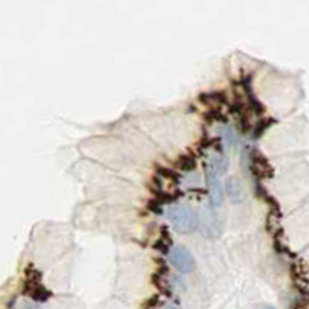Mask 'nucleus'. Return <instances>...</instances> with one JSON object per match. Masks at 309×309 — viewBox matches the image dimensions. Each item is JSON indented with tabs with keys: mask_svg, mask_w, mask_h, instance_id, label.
<instances>
[{
	"mask_svg": "<svg viewBox=\"0 0 309 309\" xmlns=\"http://www.w3.org/2000/svg\"><path fill=\"white\" fill-rule=\"evenodd\" d=\"M169 220L175 230L181 233H189L195 229L196 218L190 207L182 204H175L169 209Z\"/></svg>",
	"mask_w": 309,
	"mask_h": 309,
	"instance_id": "nucleus-2",
	"label": "nucleus"
},
{
	"mask_svg": "<svg viewBox=\"0 0 309 309\" xmlns=\"http://www.w3.org/2000/svg\"><path fill=\"white\" fill-rule=\"evenodd\" d=\"M163 309H178V306H175V305H165Z\"/></svg>",
	"mask_w": 309,
	"mask_h": 309,
	"instance_id": "nucleus-5",
	"label": "nucleus"
},
{
	"mask_svg": "<svg viewBox=\"0 0 309 309\" xmlns=\"http://www.w3.org/2000/svg\"><path fill=\"white\" fill-rule=\"evenodd\" d=\"M226 169H228V161L224 156L213 155L212 158H209L207 165H206V181H207L209 194H211V201L215 207H220L224 199L220 175Z\"/></svg>",
	"mask_w": 309,
	"mask_h": 309,
	"instance_id": "nucleus-1",
	"label": "nucleus"
},
{
	"mask_svg": "<svg viewBox=\"0 0 309 309\" xmlns=\"http://www.w3.org/2000/svg\"><path fill=\"white\" fill-rule=\"evenodd\" d=\"M264 309H275V308H272V306H268V308H264Z\"/></svg>",
	"mask_w": 309,
	"mask_h": 309,
	"instance_id": "nucleus-6",
	"label": "nucleus"
},
{
	"mask_svg": "<svg viewBox=\"0 0 309 309\" xmlns=\"http://www.w3.org/2000/svg\"><path fill=\"white\" fill-rule=\"evenodd\" d=\"M226 190H228L229 198L233 203L243 201V187H241V184L237 179H229L226 182Z\"/></svg>",
	"mask_w": 309,
	"mask_h": 309,
	"instance_id": "nucleus-4",
	"label": "nucleus"
},
{
	"mask_svg": "<svg viewBox=\"0 0 309 309\" xmlns=\"http://www.w3.org/2000/svg\"><path fill=\"white\" fill-rule=\"evenodd\" d=\"M170 263L173 264V268H177L179 272H192L195 268L194 257L182 246H175L170 250Z\"/></svg>",
	"mask_w": 309,
	"mask_h": 309,
	"instance_id": "nucleus-3",
	"label": "nucleus"
}]
</instances>
